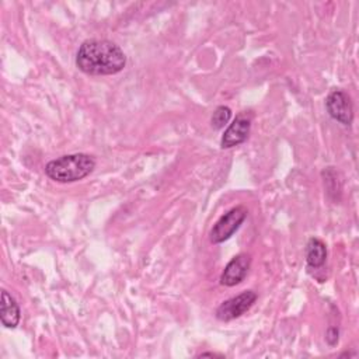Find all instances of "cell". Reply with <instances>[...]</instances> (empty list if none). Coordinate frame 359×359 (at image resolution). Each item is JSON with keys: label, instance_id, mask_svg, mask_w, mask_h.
I'll return each instance as SVG.
<instances>
[{"label": "cell", "instance_id": "7c38bea8", "mask_svg": "<svg viewBox=\"0 0 359 359\" xmlns=\"http://www.w3.org/2000/svg\"><path fill=\"white\" fill-rule=\"evenodd\" d=\"M205 356H210V358H223V355L215 353V352H203V353L199 355V358H205Z\"/></svg>", "mask_w": 359, "mask_h": 359}, {"label": "cell", "instance_id": "277c9868", "mask_svg": "<svg viewBox=\"0 0 359 359\" xmlns=\"http://www.w3.org/2000/svg\"><path fill=\"white\" fill-rule=\"evenodd\" d=\"M257 300V293L254 290H244L240 294L224 300L217 309H216V317L220 321H231L234 318H238L245 311L251 309V306Z\"/></svg>", "mask_w": 359, "mask_h": 359}, {"label": "cell", "instance_id": "ba28073f", "mask_svg": "<svg viewBox=\"0 0 359 359\" xmlns=\"http://www.w3.org/2000/svg\"><path fill=\"white\" fill-rule=\"evenodd\" d=\"M0 318H1V324L6 328H15L21 318V311H20L18 303L7 290L1 292Z\"/></svg>", "mask_w": 359, "mask_h": 359}, {"label": "cell", "instance_id": "8992f818", "mask_svg": "<svg viewBox=\"0 0 359 359\" xmlns=\"http://www.w3.org/2000/svg\"><path fill=\"white\" fill-rule=\"evenodd\" d=\"M251 128V118L247 114H240L236 119L227 126L224 135L222 136L220 146L222 149H230L244 143L250 135Z\"/></svg>", "mask_w": 359, "mask_h": 359}, {"label": "cell", "instance_id": "6da1fadb", "mask_svg": "<svg viewBox=\"0 0 359 359\" xmlns=\"http://www.w3.org/2000/svg\"><path fill=\"white\" fill-rule=\"evenodd\" d=\"M126 56L114 42L107 39L84 41L76 55V66L90 76H109L123 70Z\"/></svg>", "mask_w": 359, "mask_h": 359}, {"label": "cell", "instance_id": "9c48e42d", "mask_svg": "<svg viewBox=\"0 0 359 359\" xmlns=\"http://www.w3.org/2000/svg\"><path fill=\"white\" fill-rule=\"evenodd\" d=\"M327 259V247L325 244L316 237H311L306 247V261L311 268H320L325 264Z\"/></svg>", "mask_w": 359, "mask_h": 359}, {"label": "cell", "instance_id": "52a82bcc", "mask_svg": "<svg viewBox=\"0 0 359 359\" xmlns=\"http://www.w3.org/2000/svg\"><path fill=\"white\" fill-rule=\"evenodd\" d=\"M251 258L247 254H238L233 257L224 266L220 275V283L224 286H236L244 280L250 269Z\"/></svg>", "mask_w": 359, "mask_h": 359}, {"label": "cell", "instance_id": "7a4b0ae2", "mask_svg": "<svg viewBox=\"0 0 359 359\" xmlns=\"http://www.w3.org/2000/svg\"><path fill=\"white\" fill-rule=\"evenodd\" d=\"M95 168V160L86 153L66 154L50 160L45 165V174L56 182H76L86 178Z\"/></svg>", "mask_w": 359, "mask_h": 359}, {"label": "cell", "instance_id": "30bf717a", "mask_svg": "<svg viewBox=\"0 0 359 359\" xmlns=\"http://www.w3.org/2000/svg\"><path fill=\"white\" fill-rule=\"evenodd\" d=\"M230 118H231V109L226 105H219L213 111V115H212V119H210L212 128L216 129V130L223 129L224 125H227V122L230 121Z\"/></svg>", "mask_w": 359, "mask_h": 359}, {"label": "cell", "instance_id": "8fae6325", "mask_svg": "<svg viewBox=\"0 0 359 359\" xmlns=\"http://www.w3.org/2000/svg\"><path fill=\"white\" fill-rule=\"evenodd\" d=\"M338 337H339V330L337 327H330L325 332V341L334 346L338 342Z\"/></svg>", "mask_w": 359, "mask_h": 359}, {"label": "cell", "instance_id": "5b68a950", "mask_svg": "<svg viewBox=\"0 0 359 359\" xmlns=\"http://www.w3.org/2000/svg\"><path fill=\"white\" fill-rule=\"evenodd\" d=\"M327 112L337 122L348 126L353 121V107L349 95L342 90H332L325 100Z\"/></svg>", "mask_w": 359, "mask_h": 359}, {"label": "cell", "instance_id": "3957f363", "mask_svg": "<svg viewBox=\"0 0 359 359\" xmlns=\"http://www.w3.org/2000/svg\"><path fill=\"white\" fill-rule=\"evenodd\" d=\"M248 215V210L245 206L238 205L231 208L229 212H226L220 219L213 224L210 233H209V240L213 244H220L226 240H229L243 224Z\"/></svg>", "mask_w": 359, "mask_h": 359}]
</instances>
